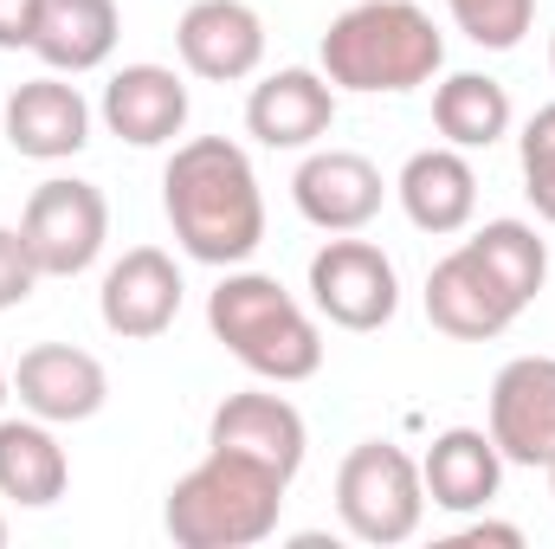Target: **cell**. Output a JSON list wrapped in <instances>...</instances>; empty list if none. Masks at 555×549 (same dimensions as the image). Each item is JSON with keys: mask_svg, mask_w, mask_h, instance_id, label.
<instances>
[{"mask_svg": "<svg viewBox=\"0 0 555 549\" xmlns=\"http://www.w3.org/2000/svg\"><path fill=\"white\" fill-rule=\"evenodd\" d=\"M162 207L188 259L201 266H246L266 240V194L253 155L227 137L181 142L162 168Z\"/></svg>", "mask_w": 555, "mask_h": 549, "instance_id": "cell-1", "label": "cell"}, {"mask_svg": "<svg viewBox=\"0 0 555 549\" xmlns=\"http://www.w3.org/2000/svg\"><path fill=\"white\" fill-rule=\"evenodd\" d=\"M284 491H291V478L272 472L266 459L207 446V459L175 478V491L162 505V531L181 549H253L278 531Z\"/></svg>", "mask_w": 555, "mask_h": 549, "instance_id": "cell-2", "label": "cell"}, {"mask_svg": "<svg viewBox=\"0 0 555 549\" xmlns=\"http://www.w3.org/2000/svg\"><path fill=\"white\" fill-rule=\"evenodd\" d=\"M323 78L343 91H414L446 65V39L433 13L414 0H356L349 13L330 20L323 46Z\"/></svg>", "mask_w": 555, "mask_h": 549, "instance_id": "cell-3", "label": "cell"}, {"mask_svg": "<svg viewBox=\"0 0 555 549\" xmlns=\"http://www.w3.org/2000/svg\"><path fill=\"white\" fill-rule=\"evenodd\" d=\"M207 323L266 382H310L323 369V336L310 310L272 272H227L207 297Z\"/></svg>", "mask_w": 555, "mask_h": 549, "instance_id": "cell-4", "label": "cell"}, {"mask_svg": "<svg viewBox=\"0 0 555 549\" xmlns=\"http://www.w3.org/2000/svg\"><path fill=\"white\" fill-rule=\"evenodd\" d=\"M336 518L356 544H408L426 518V478L395 439H362L336 472Z\"/></svg>", "mask_w": 555, "mask_h": 549, "instance_id": "cell-5", "label": "cell"}, {"mask_svg": "<svg viewBox=\"0 0 555 549\" xmlns=\"http://www.w3.org/2000/svg\"><path fill=\"white\" fill-rule=\"evenodd\" d=\"M20 240L33 253L39 278H78L98 266L104 240H111V201L91 181H39L26 214H20Z\"/></svg>", "mask_w": 555, "mask_h": 549, "instance_id": "cell-6", "label": "cell"}, {"mask_svg": "<svg viewBox=\"0 0 555 549\" xmlns=\"http://www.w3.org/2000/svg\"><path fill=\"white\" fill-rule=\"evenodd\" d=\"M310 304L336 323V330H382L401 310V278L395 259L375 240H330L310 259Z\"/></svg>", "mask_w": 555, "mask_h": 549, "instance_id": "cell-7", "label": "cell"}, {"mask_svg": "<svg viewBox=\"0 0 555 549\" xmlns=\"http://www.w3.org/2000/svg\"><path fill=\"white\" fill-rule=\"evenodd\" d=\"M382 194H388L382 168H375L369 155H356V149H317V155H304V168L291 175L297 214H304L310 227H323V233H362V227L382 214Z\"/></svg>", "mask_w": 555, "mask_h": 549, "instance_id": "cell-8", "label": "cell"}, {"mask_svg": "<svg viewBox=\"0 0 555 549\" xmlns=\"http://www.w3.org/2000/svg\"><path fill=\"white\" fill-rule=\"evenodd\" d=\"M13 395L26 413H39L52 426H78L111 401V375L78 343H39L13 362Z\"/></svg>", "mask_w": 555, "mask_h": 549, "instance_id": "cell-9", "label": "cell"}, {"mask_svg": "<svg viewBox=\"0 0 555 549\" xmlns=\"http://www.w3.org/2000/svg\"><path fill=\"white\" fill-rule=\"evenodd\" d=\"M175 52L207 85H240L266 59V20L246 0H194L175 26Z\"/></svg>", "mask_w": 555, "mask_h": 549, "instance_id": "cell-10", "label": "cell"}, {"mask_svg": "<svg viewBox=\"0 0 555 549\" xmlns=\"http://www.w3.org/2000/svg\"><path fill=\"white\" fill-rule=\"evenodd\" d=\"M491 439L511 465H550L555 452V356H517L491 382Z\"/></svg>", "mask_w": 555, "mask_h": 549, "instance_id": "cell-11", "label": "cell"}, {"mask_svg": "<svg viewBox=\"0 0 555 549\" xmlns=\"http://www.w3.org/2000/svg\"><path fill=\"white\" fill-rule=\"evenodd\" d=\"M426 317H433V330H446L452 343H491V336H504L524 310L511 304V291H504L498 278L485 272V259H478L472 246H459V253H446V259L426 272Z\"/></svg>", "mask_w": 555, "mask_h": 549, "instance_id": "cell-12", "label": "cell"}, {"mask_svg": "<svg viewBox=\"0 0 555 549\" xmlns=\"http://www.w3.org/2000/svg\"><path fill=\"white\" fill-rule=\"evenodd\" d=\"M98 310H104V330H111V336H130V343L162 336V330L181 317V272H175V259H168L162 246H130V253L104 272Z\"/></svg>", "mask_w": 555, "mask_h": 549, "instance_id": "cell-13", "label": "cell"}, {"mask_svg": "<svg viewBox=\"0 0 555 549\" xmlns=\"http://www.w3.org/2000/svg\"><path fill=\"white\" fill-rule=\"evenodd\" d=\"M330 124H336V85L304 65L272 72L246 98V130L266 149H310L317 137H330Z\"/></svg>", "mask_w": 555, "mask_h": 549, "instance_id": "cell-14", "label": "cell"}, {"mask_svg": "<svg viewBox=\"0 0 555 549\" xmlns=\"http://www.w3.org/2000/svg\"><path fill=\"white\" fill-rule=\"evenodd\" d=\"M207 446H227V452L266 459L272 472L297 478L310 433H304V413L291 408L284 395H259V388H246V395H227V401L214 408V420H207Z\"/></svg>", "mask_w": 555, "mask_h": 549, "instance_id": "cell-15", "label": "cell"}, {"mask_svg": "<svg viewBox=\"0 0 555 549\" xmlns=\"http://www.w3.org/2000/svg\"><path fill=\"white\" fill-rule=\"evenodd\" d=\"M7 142L33 162H65L91 142V104L78 98V85L52 78H26L7 98Z\"/></svg>", "mask_w": 555, "mask_h": 549, "instance_id": "cell-16", "label": "cell"}, {"mask_svg": "<svg viewBox=\"0 0 555 549\" xmlns=\"http://www.w3.org/2000/svg\"><path fill=\"white\" fill-rule=\"evenodd\" d=\"M104 124L130 149H162L188 130V85L168 65H124L104 85Z\"/></svg>", "mask_w": 555, "mask_h": 549, "instance_id": "cell-17", "label": "cell"}, {"mask_svg": "<svg viewBox=\"0 0 555 549\" xmlns=\"http://www.w3.org/2000/svg\"><path fill=\"white\" fill-rule=\"evenodd\" d=\"M420 478H426V498L439 511H485L504 485V452L485 426H446L426 459H420Z\"/></svg>", "mask_w": 555, "mask_h": 549, "instance_id": "cell-18", "label": "cell"}, {"mask_svg": "<svg viewBox=\"0 0 555 549\" xmlns=\"http://www.w3.org/2000/svg\"><path fill=\"white\" fill-rule=\"evenodd\" d=\"M395 194H401V207H408V220L420 233H459L478 214V175H472L465 149H452V142L408 155Z\"/></svg>", "mask_w": 555, "mask_h": 549, "instance_id": "cell-19", "label": "cell"}, {"mask_svg": "<svg viewBox=\"0 0 555 549\" xmlns=\"http://www.w3.org/2000/svg\"><path fill=\"white\" fill-rule=\"evenodd\" d=\"M117 33H124L117 0H46L33 52L46 59V72H72L78 78V72H98L117 52Z\"/></svg>", "mask_w": 555, "mask_h": 549, "instance_id": "cell-20", "label": "cell"}, {"mask_svg": "<svg viewBox=\"0 0 555 549\" xmlns=\"http://www.w3.org/2000/svg\"><path fill=\"white\" fill-rule=\"evenodd\" d=\"M72 485V459L65 446L52 439V420H0V498L7 505H26V511H46L59 505Z\"/></svg>", "mask_w": 555, "mask_h": 549, "instance_id": "cell-21", "label": "cell"}, {"mask_svg": "<svg viewBox=\"0 0 555 549\" xmlns=\"http://www.w3.org/2000/svg\"><path fill=\"white\" fill-rule=\"evenodd\" d=\"M433 124L452 149H491L498 137H511V91L485 72H452L433 91Z\"/></svg>", "mask_w": 555, "mask_h": 549, "instance_id": "cell-22", "label": "cell"}, {"mask_svg": "<svg viewBox=\"0 0 555 549\" xmlns=\"http://www.w3.org/2000/svg\"><path fill=\"white\" fill-rule=\"evenodd\" d=\"M465 246L485 259V272L511 291V304H517V310H530V304H537V291H543V278H550V246L537 240V227H530V220H485Z\"/></svg>", "mask_w": 555, "mask_h": 549, "instance_id": "cell-23", "label": "cell"}, {"mask_svg": "<svg viewBox=\"0 0 555 549\" xmlns=\"http://www.w3.org/2000/svg\"><path fill=\"white\" fill-rule=\"evenodd\" d=\"M446 7H452L459 33H465L472 46H485V52L524 46V33H530V20H537V0H446Z\"/></svg>", "mask_w": 555, "mask_h": 549, "instance_id": "cell-24", "label": "cell"}, {"mask_svg": "<svg viewBox=\"0 0 555 549\" xmlns=\"http://www.w3.org/2000/svg\"><path fill=\"white\" fill-rule=\"evenodd\" d=\"M524 194H530V207L555 227V104H543L524 124Z\"/></svg>", "mask_w": 555, "mask_h": 549, "instance_id": "cell-25", "label": "cell"}, {"mask_svg": "<svg viewBox=\"0 0 555 549\" xmlns=\"http://www.w3.org/2000/svg\"><path fill=\"white\" fill-rule=\"evenodd\" d=\"M33 284H39V266H33V253H26L20 227H0V310L26 304Z\"/></svg>", "mask_w": 555, "mask_h": 549, "instance_id": "cell-26", "label": "cell"}, {"mask_svg": "<svg viewBox=\"0 0 555 549\" xmlns=\"http://www.w3.org/2000/svg\"><path fill=\"white\" fill-rule=\"evenodd\" d=\"M39 7L46 0H0V52H33V33H39Z\"/></svg>", "mask_w": 555, "mask_h": 549, "instance_id": "cell-27", "label": "cell"}, {"mask_svg": "<svg viewBox=\"0 0 555 549\" xmlns=\"http://www.w3.org/2000/svg\"><path fill=\"white\" fill-rule=\"evenodd\" d=\"M452 544H504V549H524V531H517V524H491V518H478V524H465Z\"/></svg>", "mask_w": 555, "mask_h": 549, "instance_id": "cell-28", "label": "cell"}, {"mask_svg": "<svg viewBox=\"0 0 555 549\" xmlns=\"http://www.w3.org/2000/svg\"><path fill=\"white\" fill-rule=\"evenodd\" d=\"M7 388H13V375H7V369H0V408H7Z\"/></svg>", "mask_w": 555, "mask_h": 549, "instance_id": "cell-29", "label": "cell"}, {"mask_svg": "<svg viewBox=\"0 0 555 549\" xmlns=\"http://www.w3.org/2000/svg\"><path fill=\"white\" fill-rule=\"evenodd\" d=\"M543 472H550V498H555V452H550V465H543Z\"/></svg>", "mask_w": 555, "mask_h": 549, "instance_id": "cell-30", "label": "cell"}, {"mask_svg": "<svg viewBox=\"0 0 555 549\" xmlns=\"http://www.w3.org/2000/svg\"><path fill=\"white\" fill-rule=\"evenodd\" d=\"M550 65H555V33H550Z\"/></svg>", "mask_w": 555, "mask_h": 549, "instance_id": "cell-31", "label": "cell"}, {"mask_svg": "<svg viewBox=\"0 0 555 549\" xmlns=\"http://www.w3.org/2000/svg\"><path fill=\"white\" fill-rule=\"evenodd\" d=\"M0 544H7V518H0Z\"/></svg>", "mask_w": 555, "mask_h": 549, "instance_id": "cell-32", "label": "cell"}]
</instances>
